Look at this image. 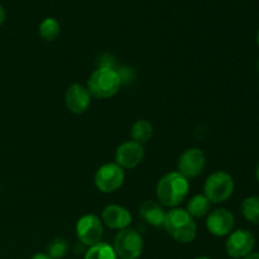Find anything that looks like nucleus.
Returning a JSON list of instances; mask_svg holds the SVG:
<instances>
[{"label": "nucleus", "instance_id": "nucleus-1", "mask_svg": "<svg viewBox=\"0 0 259 259\" xmlns=\"http://www.w3.org/2000/svg\"><path fill=\"white\" fill-rule=\"evenodd\" d=\"M190 184L179 171L167 172L159 179L156 186V195L159 204L168 207H177L189 195Z\"/></svg>", "mask_w": 259, "mask_h": 259}, {"label": "nucleus", "instance_id": "nucleus-2", "mask_svg": "<svg viewBox=\"0 0 259 259\" xmlns=\"http://www.w3.org/2000/svg\"><path fill=\"white\" fill-rule=\"evenodd\" d=\"M162 227L172 239L182 244L192 243L197 235L196 222L186 209L181 207H174L167 211Z\"/></svg>", "mask_w": 259, "mask_h": 259}, {"label": "nucleus", "instance_id": "nucleus-3", "mask_svg": "<svg viewBox=\"0 0 259 259\" xmlns=\"http://www.w3.org/2000/svg\"><path fill=\"white\" fill-rule=\"evenodd\" d=\"M121 77L110 66H101L94 71L88 81V90L96 99H109L119 93Z\"/></svg>", "mask_w": 259, "mask_h": 259}, {"label": "nucleus", "instance_id": "nucleus-4", "mask_svg": "<svg viewBox=\"0 0 259 259\" xmlns=\"http://www.w3.org/2000/svg\"><path fill=\"white\" fill-rule=\"evenodd\" d=\"M234 179L225 171L212 172L204 184V195L211 204H223L228 201L234 194Z\"/></svg>", "mask_w": 259, "mask_h": 259}, {"label": "nucleus", "instance_id": "nucleus-5", "mask_svg": "<svg viewBox=\"0 0 259 259\" xmlns=\"http://www.w3.org/2000/svg\"><path fill=\"white\" fill-rule=\"evenodd\" d=\"M143 238L137 230L126 228L114 238V250L119 259H138L143 252Z\"/></svg>", "mask_w": 259, "mask_h": 259}, {"label": "nucleus", "instance_id": "nucleus-6", "mask_svg": "<svg viewBox=\"0 0 259 259\" xmlns=\"http://www.w3.org/2000/svg\"><path fill=\"white\" fill-rule=\"evenodd\" d=\"M125 180V174L124 169L115 162L105 163L96 171L94 182L98 187L99 191L104 194H113L116 190L120 189Z\"/></svg>", "mask_w": 259, "mask_h": 259}, {"label": "nucleus", "instance_id": "nucleus-7", "mask_svg": "<svg viewBox=\"0 0 259 259\" xmlns=\"http://www.w3.org/2000/svg\"><path fill=\"white\" fill-rule=\"evenodd\" d=\"M255 237L250 230H233L225 242V252L233 259H243L254 250Z\"/></svg>", "mask_w": 259, "mask_h": 259}, {"label": "nucleus", "instance_id": "nucleus-8", "mask_svg": "<svg viewBox=\"0 0 259 259\" xmlns=\"http://www.w3.org/2000/svg\"><path fill=\"white\" fill-rule=\"evenodd\" d=\"M104 234V224L95 214H86L76 223V235L83 245L93 247L101 242Z\"/></svg>", "mask_w": 259, "mask_h": 259}, {"label": "nucleus", "instance_id": "nucleus-9", "mask_svg": "<svg viewBox=\"0 0 259 259\" xmlns=\"http://www.w3.org/2000/svg\"><path fill=\"white\" fill-rule=\"evenodd\" d=\"M179 172L184 177L195 179L204 172L206 167V156L204 151L200 148H189L180 156L179 158Z\"/></svg>", "mask_w": 259, "mask_h": 259}, {"label": "nucleus", "instance_id": "nucleus-10", "mask_svg": "<svg viewBox=\"0 0 259 259\" xmlns=\"http://www.w3.org/2000/svg\"><path fill=\"white\" fill-rule=\"evenodd\" d=\"M235 218L230 210L219 207L209 212L206 218V228L214 237H228L234 230Z\"/></svg>", "mask_w": 259, "mask_h": 259}, {"label": "nucleus", "instance_id": "nucleus-11", "mask_svg": "<svg viewBox=\"0 0 259 259\" xmlns=\"http://www.w3.org/2000/svg\"><path fill=\"white\" fill-rule=\"evenodd\" d=\"M144 147L134 141L121 143L115 151V163L121 168H136L144 159Z\"/></svg>", "mask_w": 259, "mask_h": 259}, {"label": "nucleus", "instance_id": "nucleus-12", "mask_svg": "<svg viewBox=\"0 0 259 259\" xmlns=\"http://www.w3.org/2000/svg\"><path fill=\"white\" fill-rule=\"evenodd\" d=\"M101 222L104 225L113 230H120L126 229L129 225L133 222V217L129 212L128 209H125L121 205L111 204L106 205L101 212Z\"/></svg>", "mask_w": 259, "mask_h": 259}, {"label": "nucleus", "instance_id": "nucleus-13", "mask_svg": "<svg viewBox=\"0 0 259 259\" xmlns=\"http://www.w3.org/2000/svg\"><path fill=\"white\" fill-rule=\"evenodd\" d=\"M91 94L88 88L80 83H72L65 93V105L71 113L82 114L91 105Z\"/></svg>", "mask_w": 259, "mask_h": 259}, {"label": "nucleus", "instance_id": "nucleus-14", "mask_svg": "<svg viewBox=\"0 0 259 259\" xmlns=\"http://www.w3.org/2000/svg\"><path fill=\"white\" fill-rule=\"evenodd\" d=\"M139 215L147 224L152 225V227H162L166 211L161 204L153 201V200H147V201L142 202L139 206Z\"/></svg>", "mask_w": 259, "mask_h": 259}, {"label": "nucleus", "instance_id": "nucleus-15", "mask_svg": "<svg viewBox=\"0 0 259 259\" xmlns=\"http://www.w3.org/2000/svg\"><path fill=\"white\" fill-rule=\"evenodd\" d=\"M210 207H211V202L202 194L192 196L187 202L186 210L194 219H199V218H204L209 214Z\"/></svg>", "mask_w": 259, "mask_h": 259}, {"label": "nucleus", "instance_id": "nucleus-16", "mask_svg": "<svg viewBox=\"0 0 259 259\" xmlns=\"http://www.w3.org/2000/svg\"><path fill=\"white\" fill-rule=\"evenodd\" d=\"M153 136V125L149 123L146 119H141L137 120L136 123L132 125L131 129V137L132 141L137 142L139 144H146L149 139Z\"/></svg>", "mask_w": 259, "mask_h": 259}, {"label": "nucleus", "instance_id": "nucleus-17", "mask_svg": "<svg viewBox=\"0 0 259 259\" xmlns=\"http://www.w3.org/2000/svg\"><path fill=\"white\" fill-rule=\"evenodd\" d=\"M240 212L247 222L259 225V196H249L242 202Z\"/></svg>", "mask_w": 259, "mask_h": 259}, {"label": "nucleus", "instance_id": "nucleus-18", "mask_svg": "<svg viewBox=\"0 0 259 259\" xmlns=\"http://www.w3.org/2000/svg\"><path fill=\"white\" fill-rule=\"evenodd\" d=\"M83 259H119L114 250L113 245L108 244L105 242H100L98 244L93 245L86 252Z\"/></svg>", "mask_w": 259, "mask_h": 259}, {"label": "nucleus", "instance_id": "nucleus-19", "mask_svg": "<svg viewBox=\"0 0 259 259\" xmlns=\"http://www.w3.org/2000/svg\"><path fill=\"white\" fill-rule=\"evenodd\" d=\"M39 35L45 40H55L61 33V25L56 18H46L40 22L38 28Z\"/></svg>", "mask_w": 259, "mask_h": 259}, {"label": "nucleus", "instance_id": "nucleus-20", "mask_svg": "<svg viewBox=\"0 0 259 259\" xmlns=\"http://www.w3.org/2000/svg\"><path fill=\"white\" fill-rule=\"evenodd\" d=\"M68 253V243L63 238H56L48 244L47 254L52 259H62Z\"/></svg>", "mask_w": 259, "mask_h": 259}, {"label": "nucleus", "instance_id": "nucleus-21", "mask_svg": "<svg viewBox=\"0 0 259 259\" xmlns=\"http://www.w3.org/2000/svg\"><path fill=\"white\" fill-rule=\"evenodd\" d=\"M30 259H52L51 257H48L47 253H35Z\"/></svg>", "mask_w": 259, "mask_h": 259}, {"label": "nucleus", "instance_id": "nucleus-22", "mask_svg": "<svg viewBox=\"0 0 259 259\" xmlns=\"http://www.w3.org/2000/svg\"><path fill=\"white\" fill-rule=\"evenodd\" d=\"M5 15H7V14H5V9L2 7V5H0V25H2L3 23H4Z\"/></svg>", "mask_w": 259, "mask_h": 259}, {"label": "nucleus", "instance_id": "nucleus-23", "mask_svg": "<svg viewBox=\"0 0 259 259\" xmlns=\"http://www.w3.org/2000/svg\"><path fill=\"white\" fill-rule=\"evenodd\" d=\"M243 259H259V252H252L249 255Z\"/></svg>", "mask_w": 259, "mask_h": 259}, {"label": "nucleus", "instance_id": "nucleus-24", "mask_svg": "<svg viewBox=\"0 0 259 259\" xmlns=\"http://www.w3.org/2000/svg\"><path fill=\"white\" fill-rule=\"evenodd\" d=\"M255 179H257V181L259 182V162H258L257 167H255Z\"/></svg>", "mask_w": 259, "mask_h": 259}, {"label": "nucleus", "instance_id": "nucleus-25", "mask_svg": "<svg viewBox=\"0 0 259 259\" xmlns=\"http://www.w3.org/2000/svg\"><path fill=\"white\" fill-rule=\"evenodd\" d=\"M255 40H257V45L259 46V29H258V32H257V35H255Z\"/></svg>", "mask_w": 259, "mask_h": 259}, {"label": "nucleus", "instance_id": "nucleus-26", "mask_svg": "<svg viewBox=\"0 0 259 259\" xmlns=\"http://www.w3.org/2000/svg\"><path fill=\"white\" fill-rule=\"evenodd\" d=\"M195 259H211V258H209V257H196Z\"/></svg>", "mask_w": 259, "mask_h": 259}, {"label": "nucleus", "instance_id": "nucleus-27", "mask_svg": "<svg viewBox=\"0 0 259 259\" xmlns=\"http://www.w3.org/2000/svg\"><path fill=\"white\" fill-rule=\"evenodd\" d=\"M257 68H258V71H259V58L257 60Z\"/></svg>", "mask_w": 259, "mask_h": 259}]
</instances>
